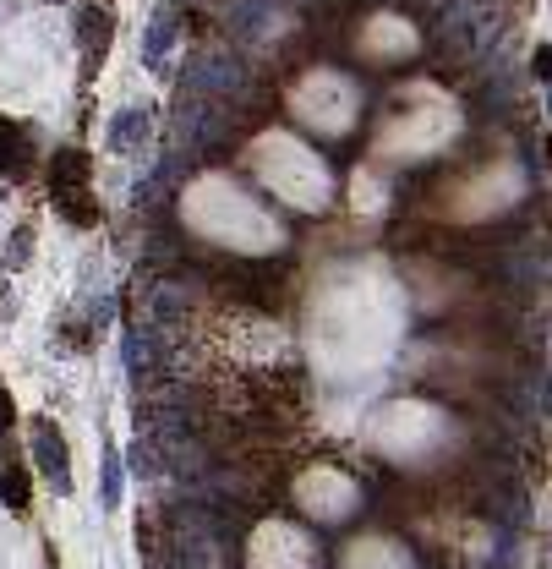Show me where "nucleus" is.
I'll list each match as a JSON object with an SVG mask.
<instances>
[{
	"mask_svg": "<svg viewBox=\"0 0 552 569\" xmlns=\"http://www.w3.org/2000/svg\"><path fill=\"white\" fill-rule=\"evenodd\" d=\"M246 564L252 569H317V553L307 531L285 526V520H263L246 542Z\"/></svg>",
	"mask_w": 552,
	"mask_h": 569,
	"instance_id": "20e7f679",
	"label": "nucleus"
},
{
	"mask_svg": "<svg viewBox=\"0 0 552 569\" xmlns=\"http://www.w3.org/2000/svg\"><path fill=\"white\" fill-rule=\"evenodd\" d=\"M143 115H115V137H110V143L115 148H132V143H143Z\"/></svg>",
	"mask_w": 552,
	"mask_h": 569,
	"instance_id": "f8f14e48",
	"label": "nucleus"
},
{
	"mask_svg": "<svg viewBox=\"0 0 552 569\" xmlns=\"http://www.w3.org/2000/svg\"><path fill=\"white\" fill-rule=\"evenodd\" d=\"M17 170H28V132L11 115H0V176H17Z\"/></svg>",
	"mask_w": 552,
	"mask_h": 569,
	"instance_id": "9d476101",
	"label": "nucleus"
},
{
	"mask_svg": "<svg viewBox=\"0 0 552 569\" xmlns=\"http://www.w3.org/2000/svg\"><path fill=\"white\" fill-rule=\"evenodd\" d=\"M367 55L372 61H405V55H416V33L394 17H378L367 28Z\"/></svg>",
	"mask_w": 552,
	"mask_h": 569,
	"instance_id": "6e6552de",
	"label": "nucleus"
},
{
	"mask_svg": "<svg viewBox=\"0 0 552 569\" xmlns=\"http://www.w3.org/2000/svg\"><path fill=\"white\" fill-rule=\"evenodd\" d=\"M28 433H33V466L44 471V482H50L55 493H72V460H66L61 427H55L50 416H33Z\"/></svg>",
	"mask_w": 552,
	"mask_h": 569,
	"instance_id": "423d86ee",
	"label": "nucleus"
},
{
	"mask_svg": "<svg viewBox=\"0 0 552 569\" xmlns=\"http://www.w3.org/2000/svg\"><path fill=\"white\" fill-rule=\"evenodd\" d=\"M28 252H33V225H22L17 236H11V247H6V269H22Z\"/></svg>",
	"mask_w": 552,
	"mask_h": 569,
	"instance_id": "ddd939ff",
	"label": "nucleus"
},
{
	"mask_svg": "<svg viewBox=\"0 0 552 569\" xmlns=\"http://www.w3.org/2000/svg\"><path fill=\"white\" fill-rule=\"evenodd\" d=\"M252 165L279 197H290V203H301V208H317L328 197L323 159L307 154L296 137H263V143L252 148Z\"/></svg>",
	"mask_w": 552,
	"mask_h": 569,
	"instance_id": "f257e3e1",
	"label": "nucleus"
},
{
	"mask_svg": "<svg viewBox=\"0 0 552 569\" xmlns=\"http://www.w3.org/2000/svg\"><path fill=\"white\" fill-rule=\"evenodd\" d=\"M77 33H82V50H88V61H82V83H88V77L99 72L104 50H110V33H115L110 11H104V6H88V11H82V22H77Z\"/></svg>",
	"mask_w": 552,
	"mask_h": 569,
	"instance_id": "1a4fd4ad",
	"label": "nucleus"
},
{
	"mask_svg": "<svg viewBox=\"0 0 552 569\" xmlns=\"http://www.w3.org/2000/svg\"><path fill=\"white\" fill-rule=\"evenodd\" d=\"M104 504H121V460L115 455H104Z\"/></svg>",
	"mask_w": 552,
	"mask_h": 569,
	"instance_id": "4468645a",
	"label": "nucleus"
},
{
	"mask_svg": "<svg viewBox=\"0 0 552 569\" xmlns=\"http://www.w3.org/2000/svg\"><path fill=\"white\" fill-rule=\"evenodd\" d=\"M296 498H301V509H307L312 520H345L350 509H356V482H350L345 471H328V466H317L307 471L296 482Z\"/></svg>",
	"mask_w": 552,
	"mask_h": 569,
	"instance_id": "39448f33",
	"label": "nucleus"
},
{
	"mask_svg": "<svg viewBox=\"0 0 552 569\" xmlns=\"http://www.w3.org/2000/svg\"><path fill=\"white\" fill-rule=\"evenodd\" d=\"M88 154L82 148H55V159H50V203H55V214L66 219V225H93L99 219V203H93V192H88Z\"/></svg>",
	"mask_w": 552,
	"mask_h": 569,
	"instance_id": "f03ea898",
	"label": "nucleus"
},
{
	"mask_svg": "<svg viewBox=\"0 0 552 569\" xmlns=\"http://www.w3.org/2000/svg\"><path fill=\"white\" fill-rule=\"evenodd\" d=\"M536 77H542V83L552 77V55H547V50H536Z\"/></svg>",
	"mask_w": 552,
	"mask_h": 569,
	"instance_id": "dca6fc26",
	"label": "nucleus"
},
{
	"mask_svg": "<svg viewBox=\"0 0 552 569\" xmlns=\"http://www.w3.org/2000/svg\"><path fill=\"white\" fill-rule=\"evenodd\" d=\"M11 422H17V405H11V394H6V383H0V438L11 433Z\"/></svg>",
	"mask_w": 552,
	"mask_h": 569,
	"instance_id": "2eb2a0df",
	"label": "nucleus"
},
{
	"mask_svg": "<svg viewBox=\"0 0 552 569\" xmlns=\"http://www.w3.org/2000/svg\"><path fill=\"white\" fill-rule=\"evenodd\" d=\"M296 115L307 126H317L323 137H339L350 126V115H356V88H350L345 77H334V72H317V77L301 83Z\"/></svg>",
	"mask_w": 552,
	"mask_h": 569,
	"instance_id": "7ed1b4c3",
	"label": "nucleus"
},
{
	"mask_svg": "<svg viewBox=\"0 0 552 569\" xmlns=\"http://www.w3.org/2000/svg\"><path fill=\"white\" fill-rule=\"evenodd\" d=\"M0 498H6V509H28V466H22V460H6V466H0Z\"/></svg>",
	"mask_w": 552,
	"mask_h": 569,
	"instance_id": "9b49d317",
	"label": "nucleus"
},
{
	"mask_svg": "<svg viewBox=\"0 0 552 569\" xmlns=\"http://www.w3.org/2000/svg\"><path fill=\"white\" fill-rule=\"evenodd\" d=\"M345 569H410V553L399 548L394 537H383V531H372V537H356L345 548Z\"/></svg>",
	"mask_w": 552,
	"mask_h": 569,
	"instance_id": "0eeeda50",
	"label": "nucleus"
}]
</instances>
